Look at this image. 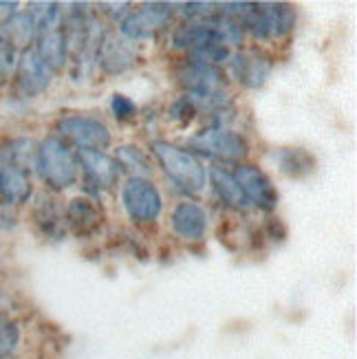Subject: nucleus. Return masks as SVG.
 I'll return each mask as SVG.
<instances>
[{
    "instance_id": "nucleus-1",
    "label": "nucleus",
    "mask_w": 357,
    "mask_h": 359,
    "mask_svg": "<svg viewBox=\"0 0 357 359\" xmlns=\"http://www.w3.org/2000/svg\"><path fill=\"white\" fill-rule=\"evenodd\" d=\"M219 9L243 25L245 36L262 44L283 42L296 29V7L289 3H219Z\"/></svg>"
},
{
    "instance_id": "nucleus-2",
    "label": "nucleus",
    "mask_w": 357,
    "mask_h": 359,
    "mask_svg": "<svg viewBox=\"0 0 357 359\" xmlns=\"http://www.w3.org/2000/svg\"><path fill=\"white\" fill-rule=\"evenodd\" d=\"M150 157H154L157 165L166 179L173 183L177 190L185 194H201L208 185V168L201 161L198 154L188 150L185 146L166 142V139H154L148 146Z\"/></svg>"
},
{
    "instance_id": "nucleus-3",
    "label": "nucleus",
    "mask_w": 357,
    "mask_h": 359,
    "mask_svg": "<svg viewBox=\"0 0 357 359\" xmlns=\"http://www.w3.org/2000/svg\"><path fill=\"white\" fill-rule=\"evenodd\" d=\"M34 172L42 181L44 190L51 194H60L77 183L80 165H77L75 150L60 139L58 135H46L38 142Z\"/></svg>"
},
{
    "instance_id": "nucleus-4",
    "label": "nucleus",
    "mask_w": 357,
    "mask_h": 359,
    "mask_svg": "<svg viewBox=\"0 0 357 359\" xmlns=\"http://www.w3.org/2000/svg\"><path fill=\"white\" fill-rule=\"evenodd\" d=\"M188 150H192L194 154H203V157L219 163L238 165L250 157V142H247L243 133L234 128L208 123V126H203L188 139Z\"/></svg>"
},
{
    "instance_id": "nucleus-5",
    "label": "nucleus",
    "mask_w": 357,
    "mask_h": 359,
    "mask_svg": "<svg viewBox=\"0 0 357 359\" xmlns=\"http://www.w3.org/2000/svg\"><path fill=\"white\" fill-rule=\"evenodd\" d=\"M119 201L135 225H154L163 214V196L150 177H128L121 183Z\"/></svg>"
},
{
    "instance_id": "nucleus-6",
    "label": "nucleus",
    "mask_w": 357,
    "mask_h": 359,
    "mask_svg": "<svg viewBox=\"0 0 357 359\" xmlns=\"http://www.w3.org/2000/svg\"><path fill=\"white\" fill-rule=\"evenodd\" d=\"M177 15V3H142L119 20V36L128 42L157 38Z\"/></svg>"
},
{
    "instance_id": "nucleus-7",
    "label": "nucleus",
    "mask_w": 357,
    "mask_h": 359,
    "mask_svg": "<svg viewBox=\"0 0 357 359\" xmlns=\"http://www.w3.org/2000/svg\"><path fill=\"white\" fill-rule=\"evenodd\" d=\"M55 133L71 148L77 150H106L113 144V133L100 117L69 113L55 119Z\"/></svg>"
},
{
    "instance_id": "nucleus-8",
    "label": "nucleus",
    "mask_w": 357,
    "mask_h": 359,
    "mask_svg": "<svg viewBox=\"0 0 357 359\" xmlns=\"http://www.w3.org/2000/svg\"><path fill=\"white\" fill-rule=\"evenodd\" d=\"M276 60L265 49V46H241L236 53H231L227 69L234 82L243 88L258 90L267 84V80L274 73Z\"/></svg>"
},
{
    "instance_id": "nucleus-9",
    "label": "nucleus",
    "mask_w": 357,
    "mask_h": 359,
    "mask_svg": "<svg viewBox=\"0 0 357 359\" xmlns=\"http://www.w3.org/2000/svg\"><path fill=\"white\" fill-rule=\"evenodd\" d=\"M77 165L84 175L86 190L93 194L111 192L121 181V168L106 150H77Z\"/></svg>"
},
{
    "instance_id": "nucleus-10",
    "label": "nucleus",
    "mask_w": 357,
    "mask_h": 359,
    "mask_svg": "<svg viewBox=\"0 0 357 359\" xmlns=\"http://www.w3.org/2000/svg\"><path fill=\"white\" fill-rule=\"evenodd\" d=\"M234 179L241 187L243 196L250 203V208H256L265 214H271L278 208V190L271 177L256 163H238L234 165Z\"/></svg>"
},
{
    "instance_id": "nucleus-11",
    "label": "nucleus",
    "mask_w": 357,
    "mask_h": 359,
    "mask_svg": "<svg viewBox=\"0 0 357 359\" xmlns=\"http://www.w3.org/2000/svg\"><path fill=\"white\" fill-rule=\"evenodd\" d=\"M55 80V73L44 65V62L36 55L34 49L25 51L18 62H15L13 73H11V86L15 95L25 100H36L44 95L51 88Z\"/></svg>"
},
{
    "instance_id": "nucleus-12",
    "label": "nucleus",
    "mask_w": 357,
    "mask_h": 359,
    "mask_svg": "<svg viewBox=\"0 0 357 359\" xmlns=\"http://www.w3.org/2000/svg\"><path fill=\"white\" fill-rule=\"evenodd\" d=\"M104 225H106V212L100 201L86 194H77L69 198V203L65 205V227L75 238L80 241L95 238L102 233Z\"/></svg>"
},
{
    "instance_id": "nucleus-13",
    "label": "nucleus",
    "mask_w": 357,
    "mask_h": 359,
    "mask_svg": "<svg viewBox=\"0 0 357 359\" xmlns=\"http://www.w3.org/2000/svg\"><path fill=\"white\" fill-rule=\"evenodd\" d=\"M137 51L133 42L123 40L115 31H104L97 46H95V57L93 62L104 75H123L128 73L137 65Z\"/></svg>"
},
{
    "instance_id": "nucleus-14",
    "label": "nucleus",
    "mask_w": 357,
    "mask_h": 359,
    "mask_svg": "<svg viewBox=\"0 0 357 359\" xmlns=\"http://www.w3.org/2000/svg\"><path fill=\"white\" fill-rule=\"evenodd\" d=\"M38 27L27 9H15L0 18V49L18 60L36 42Z\"/></svg>"
},
{
    "instance_id": "nucleus-15",
    "label": "nucleus",
    "mask_w": 357,
    "mask_h": 359,
    "mask_svg": "<svg viewBox=\"0 0 357 359\" xmlns=\"http://www.w3.org/2000/svg\"><path fill=\"white\" fill-rule=\"evenodd\" d=\"M31 221L38 229L40 236L49 241H62L67 236L65 227V208L60 205V201L51 192H38L31 198Z\"/></svg>"
},
{
    "instance_id": "nucleus-16",
    "label": "nucleus",
    "mask_w": 357,
    "mask_h": 359,
    "mask_svg": "<svg viewBox=\"0 0 357 359\" xmlns=\"http://www.w3.org/2000/svg\"><path fill=\"white\" fill-rule=\"evenodd\" d=\"M170 229L183 243H201L208 233V212L196 201H179L170 212Z\"/></svg>"
},
{
    "instance_id": "nucleus-17",
    "label": "nucleus",
    "mask_w": 357,
    "mask_h": 359,
    "mask_svg": "<svg viewBox=\"0 0 357 359\" xmlns=\"http://www.w3.org/2000/svg\"><path fill=\"white\" fill-rule=\"evenodd\" d=\"M216 15V13H214ZM212 15V18H214ZM183 20L179 22L173 34H170V44L173 49L181 51L183 55H188L201 46H208V44H223L219 29H216L214 20Z\"/></svg>"
},
{
    "instance_id": "nucleus-18",
    "label": "nucleus",
    "mask_w": 357,
    "mask_h": 359,
    "mask_svg": "<svg viewBox=\"0 0 357 359\" xmlns=\"http://www.w3.org/2000/svg\"><path fill=\"white\" fill-rule=\"evenodd\" d=\"M31 49L36 51V55L55 75L65 71V67L69 65V42H67V34H65V27L62 25L38 31L36 42Z\"/></svg>"
},
{
    "instance_id": "nucleus-19",
    "label": "nucleus",
    "mask_w": 357,
    "mask_h": 359,
    "mask_svg": "<svg viewBox=\"0 0 357 359\" xmlns=\"http://www.w3.org/2000/svg\"><path fill=\"white\" fill-rule=\"evenodd\" d=\"M38 142L31 135H7L0 139V165L31 175L36 163Z\"/></svg>"
},
{
    "instance_id": "nucleus-20",
    "label": "nucleus",
    "mask_w": 357,
    "mask_h": 359,
    "mask_svg": "<svg viewBox=\"0 0 357 359\" xmlns=\"http://www.w3.org/2000/svg\"><path fill=\"white\" fill-rule=\"evenodd\" d=\"M208 183L212 185L214 196L219 198L227 210H234V212L250 210V203H247V198L243 196L231 170H227L223 165H212L208 170Z\"/></svg>"
},
{
    "instance_id": "nucleus-21",
    "label": "nucleus",
    "mask_w": 357,
    "mask_h": 359,
    "mask_svg": "<svg viewBox=\"0 0 357 359\" xmlns=\"http://www.w3.org/2000/svg\"><path fill=\"white\" fill-rule=\"evenodd\" d=\"M34 194L36 192H34V183H31V175L0 165V201L20 210L22 205L31 203Z\"/></svg>"
},
{
    "instance_id": "nucleus-22",
    "label": "nucleus",
    "mask_w": 357,
    "mask_h": 359,
    "mask_svg": "<svg viewBox=\"0 0 357 359\" xmlns=\"http://www.w3.org/2000/svg\"><path fill=\"white\" fill-rule=\"evenodd\" d=\"M274 161L281 175L289 179H304L316 172V157L304 148H278L274 152Z\"/></svg>"
},
{
    "instance_id": "nucleus-23",
    "label": "nucleus",
    "mask_w": 357,
    "mask_h": 359,
    "mask_svg": "<svg viewBox=\"0 0 357 359\" xmlns=\"http://www.w3.org/2000/svg\"><path fill=\"white\" fill-rule=\"evenodd\" d=\"M115 161L119 163L121 172L123 170H128L130 177H148L152 175V159L146 150H142L135 144H121L115 148Z\"/></svg>"
},
{
    "instance_id": "nucleus-24",
    "label": "nucleus",
    "mask_w": 357,
    "mask_h": 359,
    "mask_svg": "<svg viewBox=\"0 0 357 359\" xmlns=\"http://www.w3.org/2000/svg\"><path fill=\"white\" fill-rule=\"evenodd\" d=\"M25 341L22 324L13 316H0V359H13Z\"/></svg>"
},
{
    "instance_id": "nucleus-25",
    "label": "nucleus",
    "mask_w": 357,
    "mask_h": 359,
    "mask_svg": "<svg viewBox=\"0 0 357 359\" xmlns=\"http://www.w3.org/2000/svg\"><path fill=\"white\" fill-rule=\"evenodd\" d=\"M198 113H201L198 106L188 95H179L168 108V117L175 123H179V126H190V123L198 117Z\"/></svg>"
},
{
    "instance_id": "nucleus-26",
    "label": "nucleus",
    "mask_w": 357,
    "mask_h": 359,
    "mask_svg": "<svg viewBox=\"0 0 357 359\" xmlns=\"http://www.w3.org/2000/svg\"><path fill=\"white\" fill-rule=\"evenodd\" d=\"M108 108H111V115H113L117 121H121V123L133 121V119L139 115L137 104H135L128 95H123V93H113V95H111V102H108Z\"/></svg>"
},
{
    "instance_id": "nucleus-27",
    "label": "nucleus",
    "mask_w": 357,
    "mask_h": 359,
    "mask_svg": "<svg viewBox=\"0 0 357 359\" xmlns=\"http://www.w3.org/2000/svg\"><path fill=\"white\" fill-rule=\"evenodd\" d=\"M20 223V210L9 205V203L0 201V233L13 231Z\"/></svg>"
},
{
    "instance_id": "nucleus-28",
    "label": "nucleus",
    "mask_w": 357,
    "mask_h": 359,
    "mask_svg": "<svg viewBox=\"0 0 357 359\" xmlns=\"http://www.w3.org/2000/svg\"><path fill=\"white\" fill-rule=\"evenodd\" d=\"M265 236L271 243H283L287 238V227L283 225L281 218H267V223H265Z\"/></svg>"
},
{
    "instance_id": "nucleus-29",
    "label": "nucleus",
    "mask_w": 357,
    "mask_h": 359,
    "mask_svg": "<svg viewBox=\"0 0 357 359\" xmlns=\"http://www.w3.org/2000/svg\"><path fill=\"white\" fill-rule=\"evenodd\" d=\"M15 57H11L9 53H5L3 49H0V90H3L9 80H11V73H13V67H15Z\"/></svg>"
},
{
    "instance_id": "nucleus-30",
    "label": "nucleus",
    "mask_w": 357,
    "mask_h": 359,
    "mask_svg": "<svg viewBox=\"0 0 357 359\" xmlns=\"http://www.w3.org/2000/svg\"><path fill=\"white\" fill-rule=\"evenodd\" d=\"M0 316H13V298L0 289Z\"/></svg>"
}]
</instances>
